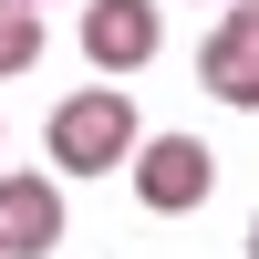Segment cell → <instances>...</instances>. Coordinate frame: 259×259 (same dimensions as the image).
<instances>
[{
	"mask_svg": "<svg viewBox=\"0 0 259 259\" xmlns=\"http://www.w3.org/2000/svg\"><path fill=\"white\" fill-rule=\"evenodd\" d=\"M31 52H41V11L31 0H0V73H31Z\"/></svg>",
	"mask_w": 259,
	"mask_h": 259,
	"instance_id": "cell-6",
	"label": "cell"
},
{
	"mask_svg": "<svg viewBox=\"0 0 259 259\" xmlns=\"http://www.w3.org/2000/svg\"><path fill=\"white\" fill-rule=\"evenodd\" d=\"M156 41H166L156 0H83V62L94 73H145Z\"/></svg>",
	"mask_w": 259,
	"mask_h": 259,
	"instance_id": "cell-4",
	"label": "cell"
},
{
	"mask_svg": "<svg viewBox=\"0 0 259 259\" xmlns=\"http://www.w3.org/2000/svg\"><path fill=\"white\" fill-rule=\"evenodd\" d=\"M207 187H218V156H207L197 135H145L135 145V197L156 207V218H187Z\"/></svg>",
	"mask_w": 259,
	"mask_h": 259,
	"instance_id": "cell-3",
	"label": "cell"
},
{
	"mask_svg": "<svg viewBox=\"0 0 259 259\" xmlns=\"http://www.w3.org/2000/svg\"><path fill=\"white\" fill-rule=\"evenodd\" d=\"M135 94H114V83H94V94H62L52 104V166L62 177H114L124 156H135Z\"/></svg>",
	"mask_w": 259,
	"mask_h": 259,
	"instance_id": "cell-1",
	"label": "cell"
},
{
	"mask_svg": "<svg viewBox=\"0 0 259 259\" xmlns=\"http://www.w3.org/2000/svg\"><path fill=\"white\" fill-rule=\"evenodd\" d=\"M197 83L228 104V114H259V0H228V21H207Z\"/></svg>",
	"mask_w": 259,
	"mask_h": 259,
	"instance_id": "cell-2",
	"label": "cell"
},
{
	"mask_svg": "<svg viewBox=\"0 0 259 259\" xmlns=\"http://www.w3.org/2000/svg\"><path fill=\"white\" fill-rule=\"evenodd\" d=\"M249 259H259V228H249Z\"/></svg>",
	"mask_w": 259,
	"mask_h": 259,
	"instance_id": "cell-7",
	"label": "cell"
},
{
	"mask_svg": "<svg viewBox=\"0 0 259 259\" xmlns=\"http://www.w3.org/2000/svg\"><path fill=\"white\" fill-rule=\"evenodd\" d=\"M31 11H41V0H31Z\"/></svg>",
	"mask_w": 259,
	"mask_h": 259,
	"instance_id": "cell-8",
	"label": "cell"
},
{
	"mask_svg": "<svg viewBox=\"0 0 259 259\" xmlns=\"http://www.w3.org/2000/svg\"><path fill=\"white\" fill-rule=\"evenodd\" d=\"M52 249H62V187H52V166L0 177V259H52Z\"/></svg>",
	"mask_w": 259,
	"mask_h": 259,
	"instance_id": "cell-5",
	"label": "cell"
}]
</instances>
